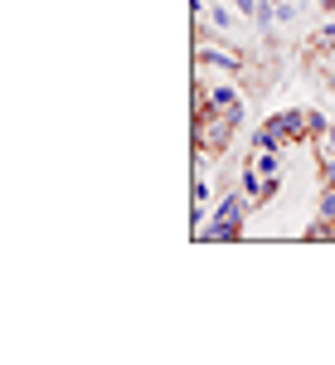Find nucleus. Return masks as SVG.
I'll return each mask as SVG.
<instances>
[{"label": "nucleus", "instance_id": "obj_1", "mask_svg": "<svg viewBox=\"0 0 335 365\" xmlns=\"http://www.w3.org/2000/svg\"><path fill=\"white\" fill-rule=\"evenodd\" d=\"M302 132H316V117H307V113H287V117H277V122H267L262 132H257V146H277V141H287V137H302Z\"/></svg>", "mask_w": 335, "mask_h": 365}]
</instances>
